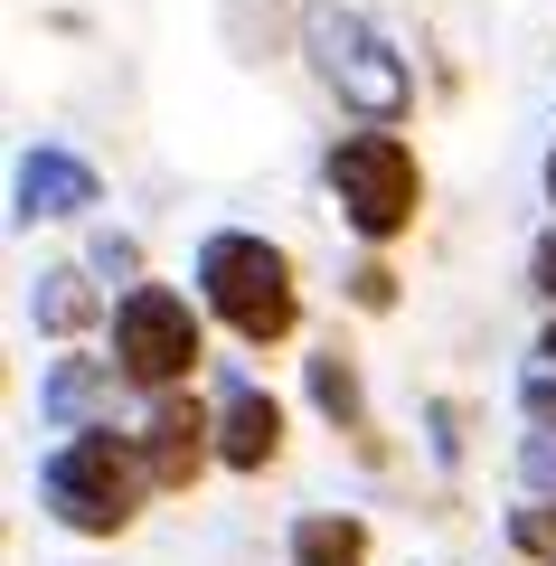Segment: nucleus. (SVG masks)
I'll use <instances>...</instances> for the list:
<instances>
[{"label":"nucleus","instance_id":"7ed1b4c3","mask_svg":"<svg viewBox=\"0 0 556 566\" xmlns=\"http://www.w3.org/2000/svg\"><path fill=\"white\" fill-rule=\"evenodd\" d=\"M321 180H331V199H339V218H349L358 245H397L406 227H416V208H424V161H416V142H406L397 123L339 133L331 161H321Z\"/></svg>","mask_w":556,"mask_h":566},{"label":"nucleus","instance_id":"39448f33","mask_svg":"<svg viewBox=\"0 0 556 566\" xmlns=\"http://www.w3.org/2000/svg\"><path fill=\"white\" fill-rule=\"evenodd\" d=\"M208 303H189L179 283H123L114 303V378L151 387V397H179L208 359Z\"/></svg>","mask_w":556,"mask_h":566},{"label":"nucleus","instance_id":"f8f14e48","mask_svg":"<svg viewBox=\"0 0 556 566\" xmlns=\"http://www.w3.org/2000/svg\"><path fill=\"white\" fill-rule=\"evenodd\" d=\"M302 378H312V406L339 424V434H368V397H358V368L339 359V349H321V359L302 368Z\"/></svg>","mask_w":556,"mask_h":566},{"label":"nucleus","instance_id":"1a4fd4ad","mask_svg":"<svg viewBox=\"0 0 556 566\" xmlns=\"http://www.w3.org/2000/svg\"><path fill=\"white\" fill-rule=\"evenodd\" d=\"M95 283H85V264H57V274H39V293H29V322L48 331V340H66V331L95 322Z\"/></svg>","mask_w":556,"mask_h":566},{"label":"nucleus","instance_id":"dca6fc26","mask_svg":"<svg viewBox=\"0 0 556 566\" xmlns=\"http://www.w3.org/2000/svg\"><path fill=\"white\" fill-rule=\"evenodd\" d=\"M528 416H537V424H556V378H547V368L528 378Z\"/></svg>","mask_w":556,"mask_h":566},{"label":"nucleus","instance_id":"f257e3e1","mask_svg":"<svg viewBox=\"0 0 556 566\" xmlns=\"http://www.w3.org/2000/svg\"><path fill=\"white\" fill-rule=\"evenodd\" d=\"M189 274H199V303L218 312L245 349L293 340L302 283H293V255H283L274 237H255V227H218V237H199V264H189Z\"/></svg>","mask_w":556,"mask_h":566},{"label":"nucleus","instance_id":"2eb2a0df","mask_svg":"<svg viewBox=\"0 0 556 566\" xmlns=\"http://www.w3.org/2000/svg\"><path fill=\"white\" fill-rule=\"evenodd\" d=\"M528 274H537V293L556 303V237H537V255H528Z\"/></svg>","mask_w":556,"mask_h":566},{"label":"nucleus","instance_id":"ddd939ff","mask_svg":"<svg viewBox=\"0 0 556 566\" xmlns=\"http://www.w3.org/2000/svg\"><path fill=\"white\" fill-rule=\"evenodd\" d=\"M510 547L537 557V566H556V501H518L510 510Z\"/></svg>","mask_w":556,"mask_h":566},{"label":"nucleus","instance_id":"4468645a","mask_svg":"<svg viewBox=\"0 0 556 566\" xmlns=\"http://www.w3.org/2000/svg\"><path fill=\"white\" fill-rule=\"evenodd\" d=\"M349 303H358V312H387V303H397V274H387V264L368 255V264L349 274Z\"/></svg>","mask_w":556,"mask_h":566},{"label":"nucleus","instance_id":"9d476101","mask_svg":"<svg viewBox=\"0 0 556 566\" xmlns=\"http://www.w3.org/2000/svg\"><path fill=\"white\" fill-rule=\"evenodd\" d=\"M293 566H368V528L349 510H312L293 520Z\"/></svg>","mask_w":556,"mask_h":566},{"label":"nucleus","instance_id":"f3484780","mask_svg":"<svg viewBox=\"0 0 556 566\" xmlns=\"http://www.w3.org/2000/svg\"><path fill=\"white\" fill-rule=\"evenodd\" d=\"M537 359H547V378H556V322H547V331H537Z\"/></svg>","mask_w":556,"mask_h":566},{"label":"nucleus","instance_id":"a211bd4d","mask_svg":"<svg viewBox=\"0 0 556 566\" xmlns=\"http://www.w3.org/2000/svg\"><path fill=\"white\" fill-rule=\"evenodd\" d=\"M547 199H556V151H547Z\"/></svg>","mask_w":556,"mask_h":566},{"label":"nucleus","instance_id":"0eeeda50","mask_svg":"<svg viewBox=\"0 0 556 566\" xmlns=\"http://www.w3.org/2000/svg\"><path fill=\"white\" fill-rule=\"evenodd\" d=\"M95 199H104L95 161H76L66 142H29L20 170H10V218H20V227H39V218H85Z\"/></svg>","mask_w":556,"mask_h":566},{"label":"nucleus","instance_id":"9b49d317","mask_svg":"<svg viewBox=\"0 0 556 566\" xmlns=\"http://www.w3.org/2000/svg\"><path fill=\"white\" fill-rule=\"evenodd\" d=\"M104 368H114V359H104ZM104 368H95V359H57V368H48V387H39V416L57 424V434H85V406H95Z\"/></svg>","mask_w":556,"mask_h":566},{"label":"nucleus","instance_id":"20e7f679","mask_svg":"<svg viewBox=\"0 0 556 566\" xmlns=\"http://www.w3.org/2000/svg\"><path fill=\"white\" fill-rule=\"evenodd\" d=\"M302 57H312V76L331 85L358 123H397L406 104H416L406 57H397L368 20H358L349 0H302Z\"/></svg>","mask_w":556,"mask_h":566},{"label":"nucleus","instance_id":"f03ea898","mask_svg":"<svg viewBox=\"0 0 556 566\" xmlns=\"http://www.w3.org/2000/svg\"><path fill=\"white\" fill-rule=\"evenodd\" d=\"M141 491H151V472H141V444H123L114 424H85V434H57L39 463V501L57 528H76V538H123V528L141 520Z\"/></svg>","mask_w":556,"mask_h":566},{"label":"nucleus","instance_id":"6e6552de","mask_svg":"<svg viewBox=\"0 0 556 566\" xmlns=\"http://www.w3.org/2000/svg\"><path fill=\"white\" fill-rule=\"evenodd\" d=\"M283 453V406L264 397L255 378H227L218 387V463L227 472H264Z\"/></svg>","mask_w":556,"mask_h":566},{"label":"nucleus","instance_id":"423d86ee","mask_svg":"<svg viewBox=\"0 0 556 566\" xmlns=\"http://www.w3.org/2000/svg\"><path fill=\"white\" fill-rule=\"evenodd\" d=\"M208 453H218V406H199L189 387L179 397H151V424H141V472H151V491H189Z\"/></svg>","mask_w":556,"mask_h":566}]
</instances>
